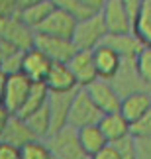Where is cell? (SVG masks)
<instances>
[{
	"label": "cell",
	"instance_id": "obj_1",
	"mask_svg": "<svg viewBox=\"0 0 151 159\" xmlns=\"http://www.w3.org/2000/svg\"><path fill=\"white\" fill-rule=\"evenodd\" d=\"M51 149L53 159H90L78 139V130L73 126H65L61 130L49 134L45 138Z\"/></svg>",
	"mask_w": 151,
	"mask_h": 159
},
{
	"label": "cell",
	"instance_id": "obj_2",
	"mask_svg": "<svg viewBox=\"0 0 151 159\" xmlns=\"http://www.w3.org/2000/svg\"><path fill=\"white\" fill-rule=\"evenodd\" d=\"M106 35H108V30H106L104 20H102V16L98 12V14H92L88 18L78 20L71 39H73V43H75L77 49L92 51L94 47H98L100 43H104Z\"/></svg>",
	"mask_w": 151,
	"mask_h": 159
},
{
	"label": "cell",
	"instance_id": "obj_3",
	"mask_svg": "<svg viewBox=\"0 0 151 159\" xmlns=\"http://www.w3.org/2000/svg\"><path fill=\"white\" fill-rule=\"evenodd\" d=\"M102 118V110L94 104V100L90 98L88 90L84 87H78L73 94V102H71L69 110V126L81 130L84 126H94L98 124Z\"/></svg>",
	"mask_w": 151,
	"mask_h": 159
},
{
	"label": "cell",
	"instance_id": "obj_4",
	"mask_svg": "<svg viewBox=\"0 0 151 159\" xmlns=\"http://www.w3.org/2000/svg\"><path fill=\"white\" fill-rule=\"evenodd\" d=\"M35 30L29 28L26 22L20 18V14H10V16H0V38L10 41L12 45L28 51L35 45Z\"/></svg>",
	"mask_w": 151,
	"mask_h": 159
},
{
	"label": "cell",
	"instance_id": "obj_5",
	"mask_svg": "<svg viewBox=\"0 0 151 159\" xmlns=\"http://www.w3.org/2000/svg\"><path fill=\"white\" fill-rule=\"evenodd\" d=\"M41 53H45L53 63H69L71 57L77 53V47L73 39L69 38H59V35L49 34H35V45Z\"/></svg>",
	"mask_w": 151,
	"mask_h": 159
},
{
	"label": "cell",
	"instance_id": "obj_6",
	"mask_svg": "<svg viewBox=\"0 0 151 159\" xmlns=\"http://www.w3.org/2000/svg\"><path fill=\"white\" fill-rule=\"evenodd\" d=\"M108 34H130L134 32V16L126 8L124 0H106L100 10Z\"/></svg>",
	"mask_w": 151,
	"mask_h": 159
},
{
	"label": "cell",
	"instance_id": "obj_7",
	"mask_svg": "<svg viewBox=\"0 0 151 159\" xmlns=\"http://www.w3.org/2000/svg\"><path fill=\"white\" fill-rule=\"evenodd\" d=\"M88 90L90 98L94 100V104L102 110V114H110V112H120V104H122V94L116 90V87L108 81V79H96L94 83H90L88 87H84Z\"/></svg>",
	"mask_w": 151,
	"mask_h": 159
},
{
	"label": "cell",
	"instance_id": "obj_8",
	"mask_svg": "<svg viewBox=\"0 0 151 159\" xmlns=\"http://www.w3.org/2000/svg\"><path fill=\"white\" fill-rule=\"evenodd\" d=\"M33 83L24 75V73H14V75H8V81H6V93H4V102L2 104L10 110L12 114H18L26 102L29 90H32Z\"/></svg>",
	"mask_w": 151,
	"mask_h": 159
},
{
	"label": "cell",
	"instance_id": "obj_9",
	"mask_svg": "<svg viewBox=\"0 0 151 159\" xmlns=\"http://www.w3.org/2000/svg\"><path fill=\"white\" fill-rule=\"evenodd\" d=\"M110 83L116 87V90L122 96L137 93V90H147V87L143 84L141 77H140V73H137L135 59H124L120 71L110 79Z\"/></svg>",
	"mask_w": 151,
	"mask_h": 159
},
{
	"label": "cell",
	"instance_id": "obj_10",
	"mask_svg": "<svg viewBox=\"0 0 151 159\" xmlns=\"http://www.w3.org/2000/svg\"><path fill=\"white\" fill-rule=\"evenodd\" d=\"M51 65H53V61L45 53H41L38 47H32V49L24 51L20 73H24L32 83H45Z\"/></svg>",
	"mask_w": 151,
	"mask_h": 159
},
{
	"label": "cell",
	"instance_id": "obj_11",
	"mask_svg": "<svg viewBox=\"0 0 151 159\" xmlns=\"http://www.w3.org/2000/svg\"><path fill=\"white\" fill-rule=\"evenodd\" d=\"M77 18L69 14L67 10H61L55 6V10L47 16V20L38 28L39 34H49V35H59V38H73V32L77 28Z\"/></svg>",
	"mask_w": 151,
	"mask_h": 159
},
{
	"label": "cell",
	"instance_id": "obj_12",
	"mask_svg": "<svg viewBox=\"0 0 151 159\" xmlns=\"http://www.w3.org/2000/svg\"><path fill=\"white\" fill-rule=\"evenodd\" d=\"M69 67L73 71L78 87H88L90 83H94L98 79V71H96V65H94L92 51L77 49V53L69 61Z\"/></svg>",
	"mask_w": 151,
	"mask_h": 159
},
{
	"label": "cell",
	"instance_id": "obj_13",
	"mask_svg": "<svg viewBox=\"0 0 151 159\" xmlns=\"http://www.w3.org/2000/svg\"><path fill=\"white\" fill-rule=\"evenodd\" d=\"M73 94L71 93H49V114H51V134L61 130V128L69 126V110H71V102H73Z\"/></svg>",
	"mask_w": 151,
	"mask_h": 159
},
{
	"label": "cell",
	"instance_id": "obj_14",
	"mask_svg": "<svg viewBox=\"0 0 151 159\" xmlns=\"http://www.w3.org/2000/svg\"><path fill=\"white\" fill-rule=\"evenodd\" d=\"M45 87L49 89V93H71L78 89V83L69 63H53L47 73Z\"/></svg>",
	"mask_w": 151,
	"mask_h": 159
},
{
	"label": "cell",
	"instance_id": "obj_15",
	"mask_svg": "<svg viewBox=\"0 0 151 159\" xmlns=\"http://www.w3.org/2000/svg\"><path fill=\"white\" fill-rule=\"evenodd\" d=\"M104 43L110 45L122 59H135L143 49V41L137 38L135 32L130 34H108L104 38Z\"/></svg>",
	"mask_w": 151,
	"mask_h": 159
},
{
	"label": "cell",
	"instance_id": "obj_16",
	"mask_svg": "<svg viewBox=\"0 0 151 159\" xmlns=\"http://www.w3.org/2000/svg\"><path fill=\"white\" fill-rule=\"evenodd\" d=\"M33 139H39V138L32 132V128H29V124L26 122V118H22V116H18V114H12L6 130L2 132V136H0V142L12 143V145H16V148H22V145L33 142Z\"/></svg>",
	"mask_w": 151,
	"mask_h": 159
},
{
	"label": "cell",
	"instance_id": "obj_17",
	"mask_svg": "<svg viewBox=\"0 0 151 159\" xmlns=\"http://www.w3.org/2000/svg\"><path fill=\"white\" fill-rule=\"evenodd\" d=\"M92 57H94V65H96V71H98V77L100 79H108V81L120 71L122 61H124L110 45H106V43H100L98 47H94Z\"/></svg>",
	"mask_w": 151,
	"mask_h": 159
},
{
	"label": "cell",
	"instance_id": "obj_18",
	"mask_svg": "<svg viewBox=\"0 0 151 159\" xmlns=\"http://www.w3.org/2000/svg\"><path fill=\"white\" fill-rule=\"evenodd\" d=\"M149 108H151V90H137V93L122 96L120 114L131 124V122L137 120L141 114H145Z\"/></svg>",
	"mask_w": 151,
	"mask_h": 159
},
{
	"label": "cell",
	"instance_id": "obj_19",
	"mask_svg": "<svg viewBox=\"0 0 151 159\" xmlns=\"http://www.w3.org/2000/svg\"><path fill=\"white\" fill-rule=\"evenodd\" d=\"M98 126H100V130L104 132V136H106V139L110 143H116V142H120V139L130 136V122L126 120L120 112L102 114Z\"/></svg>",
	"mask_w": 151,
	"mask_h": 159
},
{
	"label": "cell",
	"instance_id": "obj_20",
	"mask_svg": "<svg viewBox=\"0 0 151 159\" xmlns=\"http://www.w3.org/2000/svg\"><path fill=\"white\" fill-rule=\"evenodd\" d=\"M22 57H24V49L12 45L10 41H6L4 38H0V71H4L6 75L20 73Z\"/></svg>",
	"mask_w": 151,
	"mask_h": 159
},
{
	"label": "cell",
	"instance_id": "obj_21",
	"mask_svg": "<svg viewBox=\"0 0 151 159\" xmlns=\"http://www.w3.org/2000/svg\"><path fill=\"white\" fill-rule=\"evenodd\" d=\"M78 139H81V145L84 148V151L92 157L94 153H98V151L104 148V145H108L110 142L106 139L104 132L100 130L98 124L94 126H84L78 130Z\"/></svg>",
	"mask_w": 151,
	"mask_h": 159
},
{
	"label": "cell",
	"instance_id": "obj_22",
	"mask_svg": "<svg viewBox=\"0 0 151 159\" xmlns=\"http://www.w3.org/2000/svg\"><path fill=\"white\" fill-rule=\"evenodd\" d=\"M53 10H55V4H53L51 0H41L38 4H32V6H28V8L20 10L18 14H20V18L29 28H33L35 32H38V28L47 20V16H49Z\"/></svg>",
	"mask_w": 151,
	"mask_h": 159
},
{
	"label": "cell",
	"instance_id": "obj_23",
	"mask_svg": "<svg viewBox=\"0 0 151 159\" xmlns=\"http://www.w3.org/2000/svg\"><path fill=\"white\" fill-rule=\"evenodd\" d=\"M47 100H49V89L45 87V83H33V87L29 90V94H28L26 102H24L22 110L18 112V116L26 118V116H29L32 112L39 110L41 106H45Z\"/></svg>",
	"mask_w": 151,
	"mask_h": 159
},
{
	"label": "cell",
	"instance_id": "obj_24",
	"mask_svg": "<svg viewBox=\"0 0 151 159\" xmlns=\"http://www.w3.org/2000/svg\"><path fill=\"white\" fill-rule=\"evenodd\" d=\"M26 122L29 124L32 132L38 136L39 139H45L51 134V114H49V106H41L39 110L32 112L29 116H26Z\"/></svg>",
	"mask_w": 151,
	"mask_h": 159
},
{
	"label": "cell",
	"instance_id": "obj_25",
	"mask_svg": "<svg viewBox=\"0 0 151 159\" xmlns=\"http://www.w3.org/2000/svg\"><path fill=\"white\" fill-rule=\"evenodd\" d=\"M134 32L145 45H151V0H143L134 20Z\"/></svg>",
	"mask_w": 151,
	"mask_h": 159
},
{
	"label": "cell",
	"instance_id": "obj_26",
	"mask_svg": "<svg viewBox=\"0 0 151 159\" xmlns=\"http://www.w3.org/2000/svg\"><path fill=\"white\" fill-rule=\"evenodd\" d=\"M20 153H22V159H53L51 149L45 139H33V142L22 145Z\"/></svg>",
	"mask_w": 151,
	"mask_h": 159
},
{
	"label": "cell",
	"instance_id": "obj_27",
	"mask_svg": "<svg viewBox=\"0 0 151 159\" xmlns=\"http://www.w3.org/2000/svg\"><path fill=\"white\" fill-rule=\"evenodd\" d=\"M135 67L143 84L147 87V90H151V45H143V49L135 57Z\"/></svg>",
	"mask_w": 151,
	"mask_h": 159
},
{
	"label": "cell",
	"instance_id": "obj_28",
	"mask_svg": "<svg viewBox=\"0 0 151 159\" xmlns=\"http://www.w3.org/2000/svg\"><path fill=\"white\" fill-rule=\"evenodd\" d=\"M130 136H134L135 139L151 136V108L130 124Z\"/></svg>",
	"mask_w": 151,
	"mask_h": 159
},
{
	"label": "cell",
	"instance_id": "obj_29",
	"mask_svg": "<svg viewBox=\"0 0 151 159\" xmlns=\"http://www.w3.org/2000/svg\"><path fill=\"white\" fill-rule=\"evenodd\" d=\"M120 151V155L122 159H140V151H137V139L134 136H128L124 139H120V142L114 143Z\"/></svg>",
	"mask_w": 151,
	"mask_h": 159
},
{
	"label": "cell",
	"instance_id": "obj_30",
	"mask_svg": "<svg viewBox=\"0 0 151 159\" xmlns=\"http://www.w3.org/2000/svg\"><path fill=\"white\" fill-rule=\"evenodd\" d=\"M90 159H122V155H120V151H118V148L114 143H108L98 151V153H94Z\"/></svg>",
	"mask_w": 151,
	"mask_h": 159
},
{
	"label": "cell",
	"instance_id": "obj_31",
	"mask_svg": "<svg viewBox=\"0 0 151 159\" xmlns=\"http://www.w3.org/2000/svg\"><path fill=\"white\" fill-rule=\"evenodd\" d=\"M0 159H22L20 148L6 142H0Z\"/></svg>",
	"mask_w": 151,
	"mask_h": 159
},
{
	"label": "cell",
	"instance_id": "obj_32",
	"mask_svg": "<svg viewBox=\"0 0 151 159\" xmlns=\"http://www.w3.org/2000/svg\"><path fill=\"white\" fill-rule=\"evenodd\" d=\"M78 2H81V6L88 14H98V12L104 8L106 0H78Z\"/></svg>",
	"mask_w": 151,
	"mask_h": 159
},
{
	"label": "cell",
	"instance_id": "obj_33",
	"mask_svg": "<svg viewBox=\"0 0 151 159\" xmlns=\"http://www.w3.org/2000/svg\"><path fill=\"white\" fill-rule=\"evenodd\" d=\"M137 151H140V159H151V136L137 139Z\"/></svg>",
	"mask_w": 151,
	"mask_h": 159
},
{
	"label": "cell",
	"instance_id": "obj_34",
	"mask_svg": "<svg viewBox=\"0 0 151 159\" xmlns=\"http://www.w3.org/2000/svg\"><path fill=\"white\" fill-rule=\"evenodd\" d=\"M18 12L16 0H0V16H10Z\"/></svg>",
	"mask_w": 151,
	"mask_h": 159
},
{
	"label": "cell",
	"instance_id": "obj_35",
	"mask_svg": "<svg viewBox=\"0 0 151 159\" xmlns=\"http://www.w3.org/2000/svg\"><path fill=\"white\" fill-rule=\"evenodd\" d=\"M12 118V112L4 104H0V136H2V132L6 130V126H8V122Z\"/></svg>",
	"mask_w": 151,
	"mask_h": 159
},
{
	"label": "cell",
	"instance_id": "obj_36",
	"mask_svg": "<svg viewBox=\"0 0 151 159\" xmlns=\"http://www.w3.org/2000/svg\"><path fill=\"white\" fill-rule=\"evenodd\" d=\"M124 4H126V8L130 10V14L134 16V20H135V16H137V12H140V8H141L143 0H124Z\"/></svg>",
	"mask_w": 151,
	"mask_h": 159
},
{
	"label": "cell",
	"instance_id": "obj_37",
	"mask_svg": "<svg viewBox=\"0 0 151 159\" xmlns=\"http://www.w3.org/2000/svg\"><path fill=\"white\" fill-rule=\"evenodd\" d=\"M6 81H8V75L4 71H0V104L4 102V93H6Z\"/></svg>",
	"mask_w": 151,
	"mask_h": 159
},
{
	"label": "cell",
	"instance_id": "obj_38",
	"mask_svg": "<svg viewBox=\"0 0 151 159\" xmlns=\"http://www.w3.org/2000/svg\"><path fill=\"white\" fill-rule=\"evenodd\" d=\"M41 2V0H16V4H18V12L24 10V8H28V6H32V4H38Z\"/></svg>",
	"mask_w": 151,
	"mask_h": 159
}]
</instances>
